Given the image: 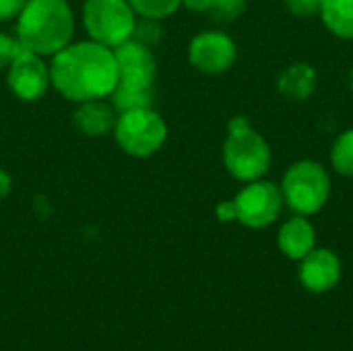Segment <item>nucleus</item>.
<instances>
[{"label":"nucleus","instance_id":"1","mask_svg":"<svg viewBox=\"0 0 353 351\" xmlns=\"http://www.w3.org/2000/svg\"><path fill=\"white\" fill-rule=\"evenodd\" d=\"M52 87L70 101L108 99L118 83L114 50L93 39L70 41L50 62Z\"/></svg>","mask_w":353,"mask_h":351},{"label":"nucleus","instance_id":"2","mask_svg":"<svg viewBox=\"0 0 353 351\" xmlns=\"http://www.w3.org/2000/svg\"><path fill=\"white\" fill-rule=\"evenodd\" d=\"M74 37V14L66 0H27L17 17V39L25 50L52 58Z\"/></svg>","mask_w":353,"mask_h":351},{"label":"nucleus","instance_id":"3","mask_svg":"<svg viewBox=\"0 0 353 351\" xmlns=\"http://www.w3.org/2000/svg\"><path fill=\"white\" fill-rule=\"evenodd\" d=\"M223 163L240 182L261 180L271 168L269 143L250 126L248 118L244 116L230 120L228 139L223 145Z\"/></svg>","mask_w":353,"mask_h":351},{"label":"nucleus","instance_id":"4","mask_svg":"<svg viewBox=\"0 0 353 351\" xmlns=\"http://www.w3.org/2000/svg\"><path fill=\"white\" fill-rule=\"evenodd\" d=\"M283 203L298 215L319 213L331 194V178L319 161H298L294 163L281 182Z\"/></svg>","mask_w":353,"mask_h":351},{"label":"nucleus","instance_id":"5","mask_svg":"<svg viewBox=\"0 0 353 351\" xmlns=\"http://www.w3.org/2000/svg\"><path fill=\"white\" fill-rule=\"evenodd\" d=\"M114 139L126 155L151 157L163 147L168 139V124L151 106L126 110L116 116Z\"/></svg>","mask_w":353,"mask_h":351},{"label":"nucleus","instance_id":"6","mask_svg":"<svg viewBox=\"0 0 353 351\" xmlns=\"http://www.w3.org/2000/svg\"><path fill=\"white\" fill-rule=\"evenodd\" d=\"M137 19L128 0H85L83 4V25L89 39L112 50L132 39Z\"/></svg>","mask_w":353,"mask_h":351},{"label":"nucleus","instance_id":"7","mask_svg":"<svg viewBox=\"0 0 353 351\" xmlns=\"http://www.w3.org/2000/svg\"><path fill=\"white\" fill-rule=\"evenodd\" d=\"M234 207H236V219L242 225L252 230H263L271 225L283 209L281 186L267 180L248 182V186H244L236 194Z\"/></svg>","mask_w":353,"mask_h":351},{"label":"nucleus","instance_id":"8","mask_svg":"<svg viewBox=\"0 0 353 351\" xmlns=\"http://www.w3.org/2000/svg\"><path fill=\"white\" fill-rule=\"evenodd\" d=\"M116 64H118V83L120 89L130 91H153L157 62L149 46L128 39L114 48Z\"/></svg>","mask_w":353,"mask_h":351},{"label":"nucleus","instance_id":"9","mask_svg":"<svg viewBox=\"0 0 353 351\" xmlns=\"http://www.w3.org/2000/svg\"><path fill=\"white\" fill-rule=\"evenodd\" d=\"M6 83L8 89L23 101H37L50 89V66L43 56L21 50L12 64L6 68Z\"/></svg>","mask_w":353,"mask_h":351},{"label":"nucleus","instance_id":"10","mask_svg":"<svg viewBox=\"0 0 353 351\" xmlns=\"http://www.w3.org/2000/svg\"><path fill=\"white\" fill-rule=\"evenodd\" d=\"M238 48L234 39L223 31H201L188 46L190 64L205 74H219L232 68Z\"/></svg>","mask_w":353,"mask_h":351},{"label":"nucleus","instance_id":"11","mask_svg":"<svg viewBox=\"0 0 353 351\" xmlns=\"http://www.w3.org/2000/svg\"><path fill=\"white\" fill-rule=\"evenodd\" d=\"M298 277L308 292L325 294L339 283L341 261L329 248H312L304 259H300Z\"/></svg>","mask_w":353,"mask_h":351},{"label":"nucleus","instance_id":"12","mask_svg":"<svg viewBox=\"0 0 353 351\" xmlns=\"http://www.w3.org/2000/svg\"><path fill=\"white\" fill-rule=\"evenodd\" d=\"M118 112L105 99L81 101L74 110V126L85 137H105L114 132Z\"/></svg>","mask_w":353,"mask_h":351},{"label":"nucleus","instance_id":"13","mask_svg":"<svg viewBox=\"0 0 353 351\" xmlns=\"http://www.w3.org/2000/svg\"><path fill=\"white\" fill-rule=\"evenodd\" d=\"M277 244H279V250L288 259H294V261L304 259L316 244V234H314L312 223L304 215L292 217L290 221L281 225Z\"/></svg>","mask_w":353,"mask_h":351},{"label":"nucleus","instance_id":"14","mask_svg":"<svg viewBox=\"0 0 353 351\" xmlns=\"http://www.w3.org/2000/svg\"><path fill=\"white\" fill-rule=\"evenodd\" d=\"M316 70L306 64V62H298V64H292L288 66L281 74H279V81H277V89L279 93L285 97V99H292V101H304L308 99L314 89H316Z\"/></svg>","mask_w":353,"mask_h":351},{"label":"nucleus","instance_id":"15","mask_svg":"<svg viewBox=\"0 0 353 351\" xmlns=\"http://www.w3.org/2000/svg\"><path fill=\"white\" fill-rule=\"evenodd\" d=\"M321 17L331 33L353 39V0H321Z\"/></svg>","mask_w":353,"mask_h":351},{"label":"nucleus","instance_id":"16","mask_svg":"<svg viewBox=\"0 0 353 351\" xmlns=\"http://www.w3.org/2000/svg\"><path fill=\"white\" fill-rule=\"evenodd\" d=\"M331 161L339 174L353 178V128L337 137L331 151Z\"/></svg>","mask_w":353,"mask_h":351},{"label":"nucleus","instance_id":"17","mask_svg":"<svg viewBox=\"0 0 353 351\" xmlns=\"http://www.w3.org/2000/svg\"><path fill=\"white\" fill-rule=\"evenodd\" d=\"M137 17H147V19H165L174 14L182 0H128Z\"/></svg>","mask_w":353,"mask_h":351},{"label":"nucleus","instance_id":"18","mask_svg":"<svg viewBox=\"0 0 353 351\" xmlns=\"http://www.w3.org/2000/svg\"><path fill=\"white\" fill-rule=\"evenodd\" d=\"M246 8V0H213L209 12L217 23H232Z\"/></svg>","mask_w":353,"mask_h":351},{"label":"nucleus","instance_id":"19","mask_svg":"<svg viewBox=\"0 0 353 351\" xmlns=\"http://www.w3.org/2000/svg\"><path fill=\"white\" fill-rule=\"evenodd\" d=\"M161 23L159 19H147V17H139L137 19V25H134V33H132V39L145 43V46H153L161 39Z\"/></svg>","mask_w":353,"mask_h":351},{"label":"nucleus","instance_id":"20","mask_svg":"<svg viewBox=\"0 0 353 351\" xmlns=\"http://www.w3.org/2000/svg\"><path fill=\"white\" fill-rule=\"evenodd\" d=\"M23 50V46L19 43L17 37L8 35V33H0V70H6L12 60L19 56V52Z\"/></svg>","mask_w":353,"mask_h":351},{"label":"nucleus","instance_id":"21","mask_svg":"<svg viewBox=\"0 0 353 351\" xmlns=\"http://www.w3.org/2000/svg\"><path fill=\"white\" fill-rule=\"evenodd\" d=\"M283 4L296 17H312L321 12V0H283Z\"/></svg>","mask_w":353,"mask_h":351},{"label":"nucleus","instance_id":"22","mask_svg":"<svg viewBox=\"0 0 353 351\" xmlns=\"http://www.w3.org/2000/svg\"><path fill=\"white\" fill-rule=\"evenodd\" d=\"M27 0H0V23L12 21L19 17Z\"/></svg>","mask_w":353,"mask_h":351},{"label":"nucleus","instance_id":"23","mask_svg":"<svg viewBox=\"0 0 353 351\" xmlns=\"http://www.w3.org/2000/svg\"><path fill=\"white\" fill-rule=\"evenodd\" d=\"M215 213H217V219H221V221H234V219H236L234 201H223V203H219L217 209H215Z\"/></svg>","mask_w":353,"mask_h":351},{"label":"nucleus","instance_id":"24","mask_svg":"<svg viewBox=\"0 0 353 351\" xmlns=\"http://www.w3.org/2000/svg\"><path fill=\"white\" fill-rule=\"evenodd\" d=\"M10 188H12V178H10V174H8L6 170L0 168V201L8 197Z\"/></svg>","mask_w":353,"mask_h":351},{"label":"nucleus","instance_id":"25","mask_svg":"<svg viewBox=\"0 0 353 351\" xmlns=\"http://www.w3.org/2000/svg\"><path fill=\"white\" fill-rule=\"evenodd\" d=\"M182 4L188 8V10H194V12H205L211 8L213 0H182Z\"/></svg>","mask_w":353,"mask_h":351},{"label":"nucleus","instance_id":"26","mask_svg":"<svg viewBox=\"0 0 353 351\" xmlns=\"http://www.w3.org/2000/svg\"><path fill=\"white\" fill-rule=\"evenodd\" d=\"M352 89H353V70H352Z\"/></svg>","mask_w":353,"mask_h":351}]
</instances>
